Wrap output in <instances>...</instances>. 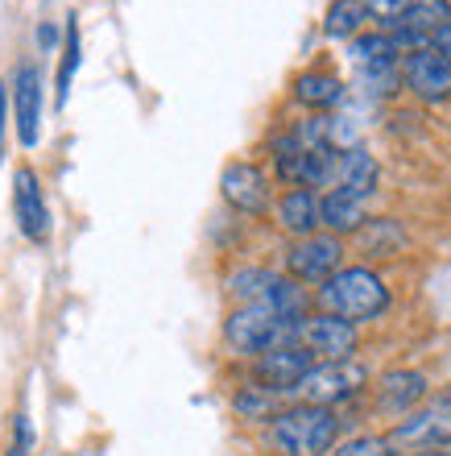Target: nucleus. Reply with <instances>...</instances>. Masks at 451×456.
Wrapping results in <instances>:
<instances>
[{"label":"nucleus","instance_id":"obj_20","mask_svg":"<svg viewBox=\"0 0 451 456\" xmlns=\"http://www.w3.org/2000/svg\"><path fill=\"white\" fill-rule=\"evenodd\" d=\"M75 71H79V17H67V29H62V62H59V109H67L71 100V84Z\"/></svg>","mask_w":451,"mask_h":456},{"label":"nucleus","instance_id":"obj_22","mask_svg":"<svg viewBox=\"0 0 451 456\" xmlns=\"http://www.w3.org/2000/svg\"><path fill=\"white\" fill-rule=\"evenodd\" d=\"M352 59L360 67H381V62L398 59V50H393L390 34H365V37H352Z\"/></svg>","mask_w":451,"mask_h":456},{"label":"nucleus","instance_id":"obj_18","mask_svg":"<svg viewBox=\"0 0 451 456\" xmlns=\"http://www.w3.org/2000/svg\"><path fill=\"white\" fill-rule=\"evenodd\" d=\"M360 245H365L368 257H393V253H402V245H406V228L393 216H377L360 228Z\"/></svg>","mask_w":451,"mask_h":456},{"label":"nucleus","instance_id":"obj_11","mask_svg":"<svg viewBox=\"0 0 451 456\" xmlns=\"http://www.w3.org/2000/svg\"><path fill=\"white\" fill-rule=\"evenodd\" d=\"M220 191L237 212L245 216H265L270 212V179L253 162H232L224 167V179H220Z\"/></svg>","mask_w":451,"mask_h":456},{"label":"nucleus","instance_id":"obj_24","mask_svg":"<svg viewBox=\"0 0 451 456\" xmlns=\"http://www.w3.org/2000/svg\"><path fill=\"white\" fill-rule=\"evenodd\" d=\"M273 390H262V386H257V390H245V395H237V403H232V407H237V415H245V419H273Z\"/></svg>","mask_w":451,"mask_h":456},{"label":"nucleus","instance_id":"obj_3","mask_svg":"<svg viewBox=\"0 0 451 456\" xmlns=\"http://www.w3.org/2000/svg\"><path fill=\"white\" fill-rule=\"evenodd\" d=\"M294 337H298V320H286L265 303H240L237 312L224 320V340L237 353H253V357H262V353L282 345H298Z\"/></svg>","mask_w":451,"mask_h":456},{"label":"nucleus","instance_id":"obj_21","mask_svg":"<svg viewBox=\"0 0 451 456\" xmlns=\"http://www.w3.org/2000/svg\"><path fill=\"white\" fill-rule=\"evenodd\" d=\"M451 21V4L447 0H415L410 4V12L402 17V25L406 29H418V34H435L439 25H447Z\"/></svg>","mask_w":451,"mask_h":456},{"label":"nucleus","instance_id":"obj_5","mask_svg":"<svg viewBox=\"0 0 451 456\" xmlns=\"http://www.w3.org/2000/svg\"><path fill=\"white\" fill-rule=\"evenodd\" d=\"M298 345L315 353L323 361H352L357 353V324H348L340 315H307V320H298Z\"/></svg>","mask_w":451,"mask_h":456},{"label":"nucleus","instance_id":"obj_31","mask_svg":"<svg viewBox=\"0 0 451 456\" xmlns=\"http://www.w3.org/2000/svg\"><path fill=\"white\" fill-rule=\"evenodd\" d=\"M410 456H451L447 448H418V452H410Z\"/></svg>","mask_w":451,"mask_h":456},{"label":"nucleus","instance_id":"obj_4","mask_svg":"<svg viewBox=\"0 0 451 456\" xmlns=\"http://www.w3.org/2000/svg\"><path fill=\"white\" fill-rule=\"evenodd\" d=\"M368 382V370L357 365V361H323L302 378L294 395H302V403L310 407H332V403H344Z\"/></svg>","mask_w":451,"mask_h":456},{"label":"nucleus","instance_id":"obj_17","mask_svg":"<svg viewBox=\"0 0 451 456\" xmlns=\"http://www.w3.org/2000/svg\"><path fill=\"white\" fill-rule=\"evenodd\" d=\"M294 96H298V104H307V109H335V104L344 100V84L327 71H307L294 79Z\"/></svg>","mask_w":451,"mask_h":456},{"label":"nucleus","instance_id":"obj_2","mask_svg":"<svg viewBox=\"0 0 451 456\" xmlns=\"http://www.w3.org/2000/svg\"><path fill=\"white\" fill-rule=\"evenodd\" d=\"M340 436V419L332 407H290L273 415L270 423V444L282 456H327Z\"/></svg>","mask_w":451,"mask_h":456},{"label":"nucleus","instance_id":"obj_9","mask_svg":"<svg viewBox=\"0 0 451 456\" xmlns=\"http://www.w3.org/2000/svg\"><path fill=\"white\" fill-rule=\"evenodd\" d=\"M12 112H17V137H21L25 150H34L37 137H42V71L34 62H21L17 67V79H12Z\"/></svg>","mask_w":451,"mask_h":456},{"label":"nucleus","instance_id":"obj_19","mask_svg":"<svg viewBox=\"0 0 451 456\" xmlns=\"http://www.w3.org/2000/svg\"><path fill=\"white\" fill-rule=\"evenodd\" d=\"M365 21H368L365 0H332V9L323 17V34L327 37H357Z\"/></svg>","mask_w":451,"mask_h":456},{"label":"nucleus","instance_id":"obj_27","mask_svg":"<svg viewBox=\"0 0 451 456\" xmlns=\"http://www.w3.org/2000/svg\"><path fill=\"white\" fill-rule=\"evenodd\" d=\"M431 50H435V54H439V59L451 67V21L439 25V29L431 34Z\"/></svg>","mask_w":451,"mask_h":456},{"label":"nucleus","instance_id":"obj_25","mask_svg":"<svg viewBox=\"0 0 451 456\" xmlns=\"http://www.w3.org/2000/svg\"><path fill=\"white\" fill-rule=\"evenodd\" d=\"M332 456H398V452H393L390 436H357V440H348V444L335 448Z\"/></svg>","mask_w":451,"mask_h":456},{"label":"nucleus","instance_id":"obj_15","mask_svg":"<svg viewBox=\"0 0 451 456\" xmlns=\"http://www.w3.org/2000/svg\"><path fill=\"white\" fill-rule=\"evenodd\" d=\"M278 220H282V228L286 232H294L298 240L315 237V228L323 224L319 195L310 191V187H294V191H286L282 200H278Z\"/></svg>","mask_w":451,"mask_h":456},{"label":"nucleus","instance_id":"obj_8","mask_svg":"<svg viewBox=\"0 0 451 456\" xmlns=\"http://www.w3.org/2000/svg\"><path fill=\"white\" fill-rule=\"evenodd\" d=\"M340 262H344V245L340 237H302L294 249L286 253V270L294 282H327L332 274H340Z\"/></svg>","mask_w":451,"mask_h":456},{"label":"nucleus","instance_id":"obj_6","mask_svg":"<svg viewBox=\"0 0 451 456\" xmlns=\"http://www.w3.org/2000/svg\"><path fill=\"white\" fill-rule=\"evenodd\" d=\"M381 170L373 162L365 145H348V150H332V162H327V179L323 187H332L340 195H352V200H368L377 191Z\"/></svg>","mask_w":451,"mask_h":456},{"label":"nucleus","instance_id":"obj_16","mask_svg":"<svg viewBox=\"0 0 451 456\" xmlns=\"http://www.w3.org/2000/svg\"><path fill=\"white\" fill-rule=\"evenodd\" d=\"M319 216H323V224L332 228V237L360 232V228H365V200H352V195L327 191L319 200Z\"/></svg>","mask_w":451,"mask_h":456},{"label":"nucleus","instance_id":"obj_28","mask_svg":"<svg viewBox=\"0 0 451 456\" xmlns=\"http://www.w3.org/2000/svg\"><path fill=\"white\" fill-rule=\"evenodd\" d=\"M9 456H29V419L17 415V444L9 448Z\"/></svg>","mask_w":451,"mask_h":456},{"label":"nucleus","instance_id":"obj_14","mask_svg":"<svg viewBox=\"0 0 451 456\" xmlns=\"http://www.w3.org/2000/svg\"><path fill=\"white\" fill-rule=\"evenodd\" d=\"M427 398V378L415 370H393L381 378L377 386V403L381 411H390V415H410Z\"/></svg>","mask_w":451,"mask_h":456},{"label":"nucleus","instance_id":"obj_26","mask_svg":"<svg viewBox=\"0 0 451 456\" xmlns=\"http://www.w3.org/2000/svg\"><path fill=\"white\" fill-rule=\"evenodd\" d=\"M410 4H415V0H365L368 17H373V21H381L385 29H398V25H402V17L410 12Z\"/></svg>","mask_w":451,"mask_h":456},{"label":"nucleus","instance_id":"obj_10","mask_svg":"<svg viewBox=\"0 0 451 456\" xmlns=\"http://www.w3.org/2000/svg\"><path fill=\"white\" fill-rule=\"evenodd\" d=\"M12 212L17 224L29 240H46L50 237V212H46V195L37 183L34 167H17L12 170Z\"/></svg>","mask_w":451,"mask_h":456},{"label":"nucleus","instance_id":"obj_23","mask_svg":"<svg viewBox=\"0 0 451 456\" xmlns=\"http://www.w3.org/2000/svg\"><path fill=\"white\" fill-rule=\"evenodd\" d=\"M270 282H273L270 270H237V274H232V295L245 303H262Z\"/></svg>","mask_w":451,"mask_h":456},{"label":"nucleus","instance_id":"obj_29","mask_svg":"<svg viewBox=\"0 0 451 456\" xmlns=\"http://www.w3.org/2000/svg\"><path fill=\"white\" fill-rule=\"evenodd\" d=\"M4 117H9V92H4V79H0V137H4Z\"/></svg>","mask_w":451,"mask_h":456},{"label":"nucleus","instance_id":"obj_13","mask_svg":"<svg viewBox=\"0 0 451 456\" xmlns=\"http://www.w3.org/2000/svg\"><path fill=\"white\" fill-rule=\"evenodd\" d=\"M406 87L415 92L418 100L427 104H439V100L451 96V67L435 54V50H418V54H406Z\"/></svg>","mask_w":451,"mask_h":456},{"label":"nucleus","instance_id":"obj_7","mask_svg":"<svg viewBox=\"0 0 451 456\" xmlns=\"http://www.w3.org/2000/svg\"><path fill=\"white\" fill-rule=\"evenodd\" d=\"M310 370H315V353H307L302 345L270 348V353H262L257 365H253L262 390H273V395H294Z\"/></svg>","mask_w":451,"mask_h":456},{"label":"nucleus","instance_id":"obj_30","mask_svg":"<svg viewBox=\"0 0 451 456\" xmlns=\"http://www.w3.org/2000/svg\"><path fill=\"white\" fill-rule=\"evenodd\" d=\"M42 46H54V37H59V29H54V25H42Z\"/></svg>","mask_w":451,"mask_h":456},{"label":"nucleus","instance_id":"obj_1","mask_svg":"<svg viewBox=\"0 0 451 456\" xmlns=\"http://www.w3.org/2000/svg\"><path fill=\"white\" fill-rule=\"evenodd\" d=\"M315 299L327 315H340L348 324H365V320H377L390 312V287L368 265H348V270L332 274Z\"/></svg>","mask_w":451,"mask_h":456},{"label":"nucleus","instance_id":"obj_12","mask_svg":"<svg viewBox=\"0 0 451 456\" xmlns=\"http://www.w3.org/2000/svg\"><path fill=\"white\" fill-rule=\"evenodd\" d=\"M390 440L406 448H451V411H410L402 423H393Z\"/></svg>","mask_w":451,"mask_h":456}]
</instances>
